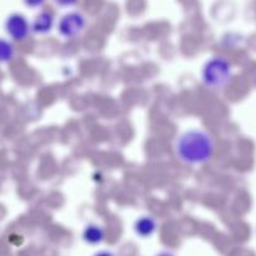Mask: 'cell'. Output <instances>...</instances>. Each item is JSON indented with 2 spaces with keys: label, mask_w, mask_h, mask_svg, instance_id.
<instances>
[{
  "label": "cell",
  "mask_w": 256,
  "mask_h": 256,
  "mask_svg": "<svg viewBox=\"0 0 256 256\" xmlns=\"http://www.w3.org/2000/svg\"><path fill=\"white\" fill-rule=\"evenodd\" d=\"M32 33L36 36H48L53 32V29L56 26V16L52 12L49 10H42L34 16L33 22H32Z\"/></svg>",
  "instance_id": "cell-5"
},
{
  "label": "cell",
  "mask_w": 256,
  "mask_h": 256,
  "mask_svg": "<svg viewBox=\"0 0 256 256\" xmlns=\"http://www.w3.org/2000/svg\"><path fill=\"white\" fill-rule=\"evenodd\" d=\"M174 152L184 166H205L215 156L216 141L204 128H188L174 138Z\"/></svg>",
  "instance_id": "cell-1"
},
{
  "label": "cell",
  "mask_w": 256,
  "mask_h": 256,
  "mask_svg": "<svg viewBox=\"0 0 256 256\" xmlns=\"http://www.w3.org/2000/svg\"><path fill=\"white\" fill-rule=\"evenodd\" d=\"M232 64L222 56L208 58L201 68V82L210 90L225 88L232 80Z\"/></svg>",
  "instance_id": "cell-2"
},
{
  "label": "cell",
  "mask_w": 256,
  "mask_h": 256,
  "mask_svg": "<svg viewBox=\"0 0 256 256\" xmlns=\"http://www.w3.org/2000/svg\"><path fill=\"white\" fill-rule=\"evenodd\" d=\"M93 256H117V255L110 250H100L97 251Z\"/></svg>",
  "instance_id": "cell-11"
},
{
  "label": "cell",
  "mask_w": 256,
  "mask_h": 256,
  "mask_svg": "<svg viewBox=\"0 0 256 256\" xmlns=\"http://www.w3.org/2000/svg\"><path fill=\"white\" fill-rule=\"evenodd\" d=\"M46 0H23L24 6L29 9H39L46 4Z\"/></svg>",
  "instance_id": "cell-10"
},
{
  "label": "cell",
  "mask_w": 256,
  "mask_h": 256,
  "mask_svg": "<svg viewBox=\"0 0 256 256\" xmlns=\"http://www.w3.org/2000/svg\"><path fill=\"white\" fill-rule=\"evenodd\" d=\"M14 56V46L9 42L0 39V63L9 62Z\"/></svg>",
  "instance_id": "cell-8"
},
{
  "label": "cell",
  "mask_w": 256,
  "mask_h": 256,
  "mask_svg": "<svg viewBox=\"0 0 256 256\" xmlns=\"http://www.w3.org/2000/svg\"><path fill=\"white\" fill-rule=\"evenodd\" d=\"M88 26V20L83 13L70 10L63 14L56 22V32L64 40H73L82 36Z\"/></svg>",
  "instance_id": "cell-3"
},
{
  "label": "cell",
  "mask_w": 256,
  "mask_h": 256,
  "mask_svg": "<svg viewBox=\"0 0 256 256\" xmlns=\"http://www.w3.org/2000/svg\"><path fill=\"white\" fill-rule=\"evenodd\" d=\"M6 32L16 42H24L32 33V24L23 14H12L6 19Z\"/></svg>",
  "instance_id": "cell-4"
},
{
  "label": "cell",
  "mask_w": 256,
  "mask_h": 256,
  "mask_svg": "<svg viewBox=\"0 0 256 256\" xmlns=\"http://www.w3.org/2000/svg\"><path fill=\"white\" fill-rule=\"evenodd\" d=\"M106 230L102 225L97 222H90L84 226L82 231V238L86 244L90 246H97L104 241Z\"/></svg>",
  "instance_id": "cell-7"
},
{
  "label": "cell",
  "mask_w": 256,
  "mask_h": 256,
  "mask_svg": "<svg viewBox=\"0 0 256 256\" xmlns=\"http://www.w3.org/2000/svg\"><path fill=\"white\" fill-rule=\"evenodd\" d=\"M156 256H176V255H174V254L172 252V251H168V250H164V251H161V252H158V254H157Z\"/></svg>",
  "instance_id": "cell-12"
},
{
  "label": "cell",
  "mask_w": 256,
  "mask_h": 256,
  "mask_svg": "<svg viewBox=\"0 0 256 256\" xmlns=\"http://www.w3.org/2000/svg\"><path fill=\"white\" fill-rule=\"evenodd\" d=\"M56 6L63 9H68V8H73V6H77L80 3V0H52Z\"/></svg>",
  "instance_id": "cell-9"
},
{
  "label": "cell",
  "mask_w": 256,
  "mask_h": 256,
  "mask_svg": "<svg viewBox=\"0 0 256 256\" xmlns=\"http://www.w3.org/2000/svg\"><path fill=\"white\" fill-rule=\"evenodd\" d=\"M158 230V222L156 218L148 214L138 216L134 222V231L138 238H150Z\"/></svg>",
  "instance_id": "cell-6"
}]
</instances>
